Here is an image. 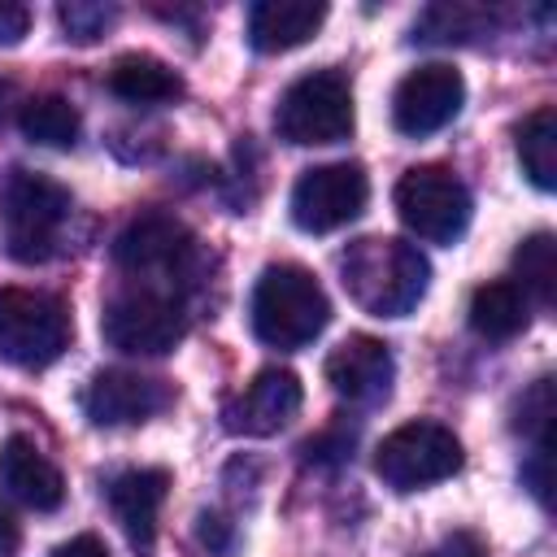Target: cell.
I'll return each mask as SVG.
<instances>
[{
	"label": "cell",
	"instance_id": "obj_3",
	"mask_svg": "<svg viewBox=\"0 0 557 557\" xmlns=\"http://www.w3.org/2000/svg\"><path fill=\"white\" fill-rule=\"evenodd\" d=\"M65 218L70 191L48 174L17 170L0 191V244L22 265H39L52 257Z\"/></svg>",
	"mask_w": 557,
	"mask_h": 557
},
{
	"label": "cell",
	"instance_id": "obj_27",
	"mask_svg": "<svg viewBox=\"0 0 557 557\" xmlns=\"http://www.w3.org/2000/svg\"><path fill=\"white\" fill-rule=\"evenodd\" d=\"M352 448V435H344V431H322V435H313V440H305V461H313V466H335V461H344V453Z\"/></svg>",
	"mask_w": 557,
	"mask_h": 557
},
{
	"label": "cell",
	"instance_id": "obj_32",
	"mask_svg": "<svg viewBox=\"0 0 557 557\" xmlns=\"http://www.w3.org/2000/svg\"><path fill=\"white\" fill-rule=\"evenodd\" d=\"M17 544H22V531H17V522L9 518V509H0V557H13Z\"/></svg>",
	"mask_w": 557,
	"mask_h": 557
},
{
	"label": "cell",
	"instance_id": "obj_29",
	"mask_svg": "<svg viewBox=\"0 0 557 557\" xmlns=\"http://www.w3.org/2000/svg\"><path fill=\"white\" fill-rule=\"evenodd\" d=\"M30 30V9L26 4H0V44L13 48Z\"/></svg>",
	"mask_w": 557,
	"mask_h": 557
},
{
	"label": "cell",
	"instance_id": "obj_26",
	"mask_svg": "<svg viewBox=\"0 0 557 557\" xmlns=\"http://www.w3.org/2000/svg\"><path fill=\"white\" fill-rule=\"evenodd\" d=\"M196 535H200V544H205L209 553H218V557H226V553L235 548V522H231L226 513H218V509H205V513L196 518Z\"/></svg>",
	"mask_w": 557,
	"mask_h": 557
},
{
	"label": "cell",
	"instance_id": "obj_9",
	"mask_svg": "<svg viewBox=\"0 0 557 557\" xmlns=\"http://www.w3.org/2000/svg\"><path fill=\"white\" fill-rule=\"evenodd\" d=\"M100 335L109 348L131 352V357H161L187 335V318L174 296L161 292H122L104 305L100 313Z\"/></svg>",
	"mask_w": 557,
	"mask_h": 557
},
{
	"label": "cell",
	"instance_id": "obj_12",
	"mask_svg": "<svg viewBox=\"0 0 557 557\" xmlns=\"http://www.w3.org/2000/svg\"><path fill=\"white\" fill-rule=\"evenodd\" d=\"M300 400H305V387L292 370H278V366L257 370L244 383V392H235L222 405V426L244 440H265L300 413Z\"/></svg>",
	"mask_w": 557,
	"mask_h": 557
},
{
	"label": "cell",
	"instance_id": "obj_13",
	"mask_svg": "<svg viewBox=\"0 0 557 557\" xmlns=\"http://www.w3.org/2000/svg\"><path fill=\"white\" fill-rule=\"evenodd\" d=\"M170 405V387L161 379L135 370H96L83 387V413L91 426H135Z\"/></svg>",
	"mask_w": 557,
	"mask_h": 557
},
{
	"label": "cell",
	"instance_id": "obj_25",
	"mask_svg": "<svg viewBox=\"0 0 557 557\" xmlns=\"http://www.w3.org/2000/svg\"><path fill=\"white\" fill-rule=\"evenodd\" d=\"M513 431H522L527 440H535V448L548 444V431H553V379L548 374L535 379L522 392V400L513 405Z\"/></svg>",
	"mask_w": 557,
	"mask_h": 557
},
{
	"label": "cell",
	"instance_id": "obj_11",
	"mask_svg": "<svg viewBox=\"0 0 557 557\" xmlns=\"http://www.w3.org/2000/svg\"><path fill=\"white\" fill-rule=\"evenodd\" d=\"M461 100H466V78L453 65L444 61L418 65L392 91V126L409 139L435 135L461 113Z\"/></svg>",
	"mask_w": 557,
	"mask_h": 557
},
{
	"label": "cell",
	"instance_id": "obj_15",
	"mask_svg": "<svg viewBox=\"0 0 557 557\" xmlns=\"http://www.w3.org/2000/svg\"><path fill=\"white\" fill-rule=\"evenodd\" d=\"M165 492H170V474L157 470V466L122 470V474L109 479L104 500H109L113 518L122 522V531L135 548H148L157 540V513L165 505Z\"/></svg>",
	"mask_w": 557,
	"mask_h": 557
},
{
	"label": "cell",
	"instance_id": "obj_33",
	"mask_svg": "<svg viewBox=\"0 0 557 557\" xmlns=\"http://www.w3.org/2000/svg\"><path fill=\"white\" fill-rule=\"evenodd\" d=\"M9 96H13V87H9V83H0V122H4V109H9Z\"/></svg>",
	"mask_w": 557,
	"mask_h": 557
},
{
	"label": "cell",
	"instance_id": "obj_16",
	"mask_svg": "<svg viewBox=\"0 0 557 557\" xmlns=\"http://www.w3.org/2000/svg\"><path fill=\"white\" fill-rule=\"evenodd\" d=\"M0 483H4V492L13 500H22L26 509H39V513H52L65 500L61 470L26 435H9L4 440V448H0Z\"/></svg>",
	"mask_w": 557,
	"mask_h": 557
},
{
	"label": "cell",
	"instance_id": "obj_19",
	"mask_svg": "<svg viewBox=\"0 0 557 557\" xmlns=\"http://www.w3.org/2000/svg\"><path fill=\"white\" fill-rule=\"evenodd\" d=\"M531 322V300L522 296V287L513 278H496L474 287L470 296V326L483 339H513L518 331H527Z\"/></svg>",
	"mask_w": 557,
	"mask_h": 557
},
{
	"label": "cell",
	"instance_id": "obj_5",
	"mask_svg": "<svg viewBox=\"0 0 557 557\" xmlns=\"http://www.w3.org/2000/svg\"><path fill=\"white\" fill-rule=\"evenodd\" d=\"M352 87L339 70L300 74L274 104V131L296 148L339 144L352 135Z\"/></svg>",
	"mask_w": 557,
	"mask_h": 557
},
{
	"label": "cell",
	"instance_id": "obj_10",
	"mask_svg": "<svg viewBox=\"0 0 557 557\" xmlns=\"http://www.w3.org/2000/svg\"><path fill=\"white\" fill-rule=\"evenodd\" d=\"M370 200V178L357 161L313 165L292 187V222L305 235H331L348 226Z\"/></svg>",
	"mask_w": 557,
	"mask_h": 557
},
{
	"label": "cell",
	"instance_id": "obj_2",
	"mask_svg": "<svg viewBox=\"0 0 557 557\" xmlns=\"http://www.w3.org/2000/svg\"><path fill=\"white\" fill-rule=\"evenodd\" d=\"M248 313H252V331H257L261 344L292 352V348L313 344L326 331L331 300H326L322 283L305 265L274 261V265L261 270L257 287H252Z\"/></svg>",
	"mask_w": 557,
	"mask_h": 557
},
{
	"label": "cell",
	"instance_id": "obj_4",
	"mask_svg": "<svg viewBox=\"0 0 557 557\" xmlns=\"http://www.w3.org/2000/svg\"><path fill=\"white\" fill-rule=\"evenodd\" d=\"M196 257V235L170 213H144L113 239V261L161 296H174V287L191 283Z\"/></svg>",
	"mask_w": 557,
	"mask_h": 557
},
{
	"label": "cell",
	"instance_id": "obj_18",
	"mask_svg": "<svg viewBox=\"0 0 557 557\" xmlns=\"http://www.w3.org/2000/svg\"><path fill=\"white\" fill-rule=\"evenodd\" d=\"M109 91L131 104H165L183 96V78L152 52H122L109 65Z\"/></svg>",
	"mask_w": 557,
	"mask_h": 557
},
{
	"label": "cell",
	"instance_id": "obj_24",
	"mask_svg": "<svg viewBox=\"0 0 557 557\" xmlns=\"http://www.w3.org/2000/svg\"><path fill=\"white\" fill-rule=\"evenodd\" d=\"M57 22H61L65 39L96 44L117 22V9L113 4H100V0H65V4H57Z\"/></svg>",
	"mask_w": 557,
	"mask_h": 557
},
{
	"label": "cell",
	"instance_id": "obj_20",
	"mask_svg": "<svg viewBox=\"0 0 557 557\" xmlns=\"http://www.w3.org/2000/svg\"><path fill=\"white\" fill-rule=\"evenodd\" d=\"M518 165L540 191L557 187V113L548 104L518 126Z\"/></svg>",
	"mask_w": 557,
	"mask_h": 557
},
{
	"label": "cell",
	"instance_id": "obj_7",
	"mask_svg": "<svg viewBox=\"0 0 557 557\" xmlns=\"http://www.w3.org/2000/svg\"><path fill=\"white\" fill-rule=\"evenodd\" d=\"M70 344V313L57 296L0 287V357L22 370L52 366Z\"/></svg>",
	"mask_w": 557,
	"mask_h": 557
},
{
	"label": "cell",
	"instance_id": "obj_8",
	"mask_svg": "<svg viewBox=\"0 0 557 557\" xmlns=\"http://www.w3.org/2000/svg\"><path fill=\"white\" fill-rule=\"evenodd\" d=\"M392 200H396L400 222L426 244H453L470 226V191L444 165L405 170L396 191H392Z\"/></svg>",
	"mask_w": 557,
	"mask_h": 557
},
{
	"label": "cell",
	"instance_id": "obj_23",
	"mask_svg": "<svg viewBox=\"0 0 557 557\" xmlns=\"http://www.w3.org/2000/svg\"><path fill=\"white\" fill-rule=\"evenodd\" d=\"M483 22H487L483 9H470V4H431L413 22V39H422V44H466V39L479 35Z\"/></svg>",
	"mask_w": 557,
	"mask_h": 557
},
{
	"label": "cell",
	"instance_id": "obj_22",
	"mask_svg": "<svg viewBox=\"0 0 557 557\" xmlns=\"http://www.w3.org/2000/svg\"><path fill=\"white\" fill-rule=\"evenodd\" d=\"M513 274H518L513 283L522 287L527 300L553 305V292H557V244H553L548 231H535L513 248Z\"/></svg>",
	"mask_w": 557,
	"mask_h": 557
},
{
	"label": "cell",
	"instance_id": "obj_14",
	"mask_svg": "<svg viewBox=\"0 0 557 557\" xmlns=\"http://www.w3.org/2000/svg\"><path fill=\"white\" fill-rule=\"evenodd\" d=\"M326 383L352 405H379L392 392V348L374 335H348L326 352Z\"/></svg>",
	"mask_w": 557,
	"mask_h": 557
},
{
	"label": "cell",
	"instance_id": "obj_31",
	"mask_svg": "<svg viewBox=\"0 0 557 557\" xmlns=\"http://www.w3.org/2000/svg\"><path fill=\"white\" fill-rule=\"evenodd\" d=\"M52 557H109V548H104L100 535H74L65 544H57Z\"/></svg>",
	"mask_w": 557,
	"mask_h": 557
},
{
	"label": "cell",
	"instance_id": "obj_17",
	"mask_svg": "<svg viewBox=\"0 0 557 557\" xmlns=\"http://www.w3.org/2000/svg\"><path fill=\"white\" fill-rule=\"evenodd\" d=\"M326 4L313 0H257L248 9V44L257 52H287L318 35Z\"/></svg>",
	"mask_w": 557,
	"mask_h": 557
},
{
	"label": "cell",
	"instance_id": "obj_21",
	"mask_svg": "<svg viewBox=\"0 0 557 557\" xmlns=\"http://www.w3.org/2000/svg\"><path fill=\"white\" fill-rule=\"evenodd\" d=\"M17 126L30 144H44V148H74L78 139V109L65 100V96H30L17 113Z\"/></svg>",
	"mask_w": 557,
	"mask_h": 557
},
{
	"label": "cell",
	"instance_id": "obj_28",
	"mask_svg": "<svg viewBox=\"0 0 557 557\" xmlns=\"http://www.w3.org/2000/svg\"><path fill=\"white\" fill-rule=\"evenodd\" d=\"M422 557H487V548L474 531H453L448 540H440V548H431Z\"/></svg>",
	"mask_w": 557,
	"mask_h": 557
},
{
	"label": "cell",
	"instance_id": "obj_1",
	"mask_svg": "<svg viewBox=\"0 0 557 557\" xmlns=\"http://www.w3.org/2000/svg\"><path fill=\"white\" fill-rule=\"evenodd\" d=\"M339 283L348 300L370 318H405L426 296L431 265L418 252V244H405L392 235H366L344 248Z\"/></svg>",
	"mask_w": 557,
	"mask_h": 557
},
{
	"label": "cell",
	"instance_id": "obj_6",
	"mask_svg": "<svg viewBox=\"0 0 557 557\" xmlns=\"http://www.w3.org/2000/svg\"><path fill=\"white\" fill-rule=\"evenodd\" d=\"M457 470H461V440L444 422H431V418H413L396 426L374 448V474L392 492H418V487L453 479Z\"/></svg>",
	"mask_w": 557,
	"mask_h": 557
},
{
	"label": "cell",
	"instance_id": "obj_30",
	"mask_svg": "<svg viewBox=\"0 0 557 557\" xmlns=\"http://www.w3.org/2000/svg\"><path fill=\"white\" fill-rule=\"evenodd\" d=\"M522 479L531 483L535 500H540V505H548V444H540V448H535V457H531V466L522 470Z\"/></svg>",
	"mask_w": 557,
	"mask_h": 557
}]
</instances>
